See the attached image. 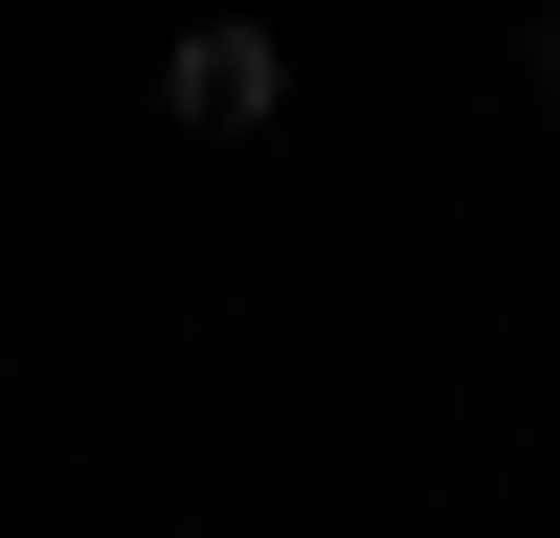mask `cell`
Segmentation results:
<instances>
[{
	"label": "cell",
	"instance_id": "cell-2",
	"mask_svg": "<svg viewBox=\"0 0 560 538\" xmlns=\"http://www.w3.org/2000/svg\"><path fill=\"white\" fill-rule=\"evenodd\" d=\"M516 90H538V134H560V0H538V23H516Z\"/></svg>",
	"mask_w": 560,
	"mask_h": 538
},
{
	"label": "cell",
	"instance_id": "cell-1",
	"mask_svg": "<svg viewBox=\"0 0 560 538\" xmlns=\"http://www.w3.org/2000/svg\"><path fill=\"white\" fill-rule=\"evenodd\" d=\"M269 113H292V45H269L247 0L158 23V134H202V157H224V134H269Z\"/></svg>",
	"mask_w": 560,
	"mask_h": 538
}]
</instances>
